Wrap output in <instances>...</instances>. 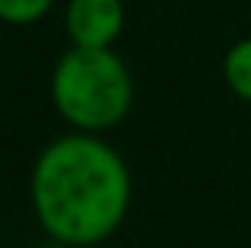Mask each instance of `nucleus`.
<instances>
[{
    "mask_svg": "<svg viewBox=\"0 0 251 248\" xmlns=\"http://www.w3.org/2000/svg\"><path fill=\"white\" fill-rule=\"evenodd\" d=\"M29 198L38 226L54 242L92 248L127 220L134 181L124 156L102 134L74 130L38 153Z\"/></svg>",
    "mask_w": 251,
    "mask_h": 248,
    "instance_id": "1",
    "label": "nucleus"
},
{
    "mask_svg": "<svg viewBox=\"0 0 251 248\" xmlns=\"http://www.w3.org/2000/svg\"><path fill=\"white\" fill-rule=\"evenodd\" d=\"M51 102L74 130L105 134L134 108V76L115 48L70 45L51 70Z\"/></svg>",
    "mask_w": 251,
    "mask_h": 248,
    "instance_id": "2",
    "label": "nucleus"
},
{
    "mask_svg": "<svg viewBox=\"0 0 251 248\" xmlns=\"http://www.w3.org/2000/svg\"><path fill=\"white\" fill-rule=\"evenodd\" d=\"M127 10L124 0H67L64 3V32L70 45L80 48H115L121 38Z\"/></svg>",
    "mask_w": 251,
    "mask_h": 248,
    "instance_id": "3",
    "label": "nucleus"
},
{
    "mask_svg": "<svg viewBox=\"0 0 251 248\" xmlns=\"http://www.w3.org/2000/svg\"><path fill=\"white\" fill-rule=\"evenodd\" d=\"M223 80L235 99L251 105V35L239 38L223 57Z\"/></svg>",
    "mask_w": 251,
    "mask_h": 248,
    "instance_id": "4",
    "label": "nucleus"
},
{
    "mask_svg": "<svg viewBox=\"0 0 251 248\" xmlns=\"http://www.w3.org/2000/svg\"><path fill=\"white\" fill-rule=\"evenodd\" d=\"M54 0H0V23L6 25H32L45 19Z\"/></svg>",
    "mask_w": 251,
    "mask_h": 248,
    "instance_id": "5",
    "label": "nucleus"
}]
</instances>
